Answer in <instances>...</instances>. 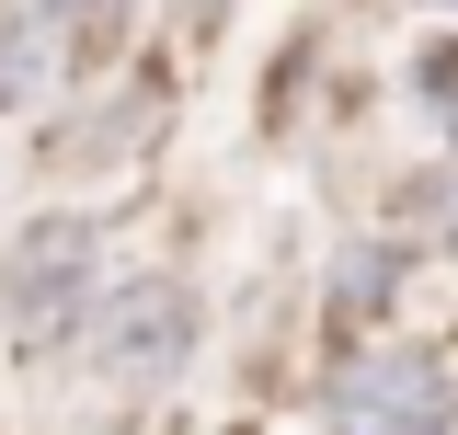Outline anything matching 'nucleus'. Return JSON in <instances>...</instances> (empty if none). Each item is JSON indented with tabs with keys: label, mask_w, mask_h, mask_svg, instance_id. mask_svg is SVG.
Instances as JSON below:
<instances>
[{
	"label": "nucleus",
	"mask_w": 458,
	"mask_h": 435,
	"mask_svg": "<svg viewBox=\"0 0 458 435\" xmlns=\"http://www.w3.org/2000/svg\"><path fill=\"white\" fill-rule=\"evenodd\" d=\"M458 389L436 355H412V344H378V355H344L333 379H321V435H447Z\"/></svg>",
	"instance_id": "obj_1"
},
{
	"label": "nucleus",
	"mask_w": 458,
	"mask_h": 435,
	"mask_svg": "<svg viewBox=\"0 0 458 435\" xmlns=\"http://www.w3.org/2000/svg\"><path fill=\"white\" fill-rule=\"evenodd\" d=\"M12 321H23V344H69L81 332V310H92V229L81 218H47L23 252H12Z\"/></svg>",
	"instance_id": "obj_2"
},
{
	"label": "nucleus",
	"mask_w": 458,
	"mask_h": 435,
	"mask_svg": "<svg viewBox=\"0 0 458 435\" xmlns=\"http://www.w3.org/2000/svg\"><path fill=\"white\" fill-rule=\"evenodd\" d=\"M183 344H195V332H183V286H126V298H114V332H104V367H126V379L149 367V379H161Z\"/></svg>",
	"instance_id": "obj_3"
},
{
	"label": "nucleus",
	"mask_w": 458,
	"mask_h": 435,
	"mask_svg": "<svg viewBox=\"0 0 458 435\" xmlns=\"http://www.w3.org/2000/svg\"><path fill=\"white\" fill-rule=\"evenodd\" d=\"M378 286H390V252H355V264H344V298H355V310H367Z\"/></svg>",
	"instance_id": "obj_4"
}]
</instances>
